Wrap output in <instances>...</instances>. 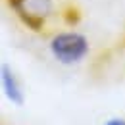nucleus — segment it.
<instances>
[{"instance_id": "nucleus-4", "label": "nucleus", "mask_w": 125, "mask_h": 125, "mask_svg": "<svg viewBox=\"0 0 125 125\" xmlns=\"http://www.w3.org/2000/svg\"><path fill=\"white\" fill-rule=\"evenodd\" d=\"M102 125H125V117H117V115L115 117H108Z\"/></svg>"}, {"instance_id": "nucleus-1", "label": "nucleus", "mask_w": 125, "mask_h": 125, "mask_svg": "<svg viewBox=\"0 0 125 125\" xmlns=\"http://www.w3.org/2000/svg\"><path fill=\"white\" fill-rule=\"evenodd\" d=\"M48 52L50 56L62 65H77L81 63L91 52L89 39L79 31L67 29V31L54 33L48 41Z\"/></svg>"}, {"instance_id": "nucleus-2", "label": "nucleus", "mask_w": 125, "mask_h": 125, "mask_svg": "<svg viewBox=\"0 0 125 125\" xmlns=\"http://www.w3.org/2000/svg\"><path fill=\"white\" fill-rule=\"evenodd\" d=\"M6 4L33 33H44L48 21L56 14L54 0H6Z\"/></svg>"}, {"instance_id": "nucleus-3", "label": "nucleus", "mask_w": 125, "mask_h": 125, "mask_svg": "<svg viewBox=\"0 0 125 125\" xmlns=\"http://www.w3.org/2000/svg\"><path fill=\"white\" fill-rule=\"evenodd\" d=\"M0 85H2V93L6 96V100L14 106H23L25 102V93L21 89V83L17 75L14 73L12 65L6 62H2L0 65Z\"/></svg>"}]
</instances>
